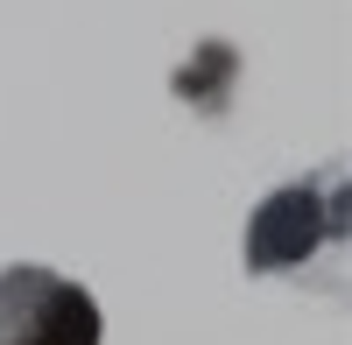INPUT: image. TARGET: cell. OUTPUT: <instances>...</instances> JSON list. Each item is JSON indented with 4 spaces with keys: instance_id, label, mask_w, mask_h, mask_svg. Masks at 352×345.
I'll use <instances>...</instances> for the list:
<instances>
[{
    "instance_id": "obj_1",
    "label": "cell",
    "mask_w": 352,
    "mask_h": 345,
    "mask_svg": "<svg viewBox=\"0 0 352 345\" xmlns=\"http://www.w3.org/2000/svg\"><path fill=\"white\" fill-rule=\"evenodd\" d=\"M345 162L317 169V177L275 190L268 205L247 219V268L254 275H282L303 289H338L345 268Z\"/></svg>"
},
{
    "instance_id": "obj_2",
    "label": "cell",
    "mask_w": 352,
    "mask_h": 345,
    "mask_svg": "<svg viewBox=\"0 0 352 345\" xmlns=\"http://www.w3.org/2000/svg\"><path fill=\"white\" fill-rule=\"evenodd\" d=\"M0 345H106V318L85 282L14 261L0 268Z\"/></svg>"
}]
</instances>
